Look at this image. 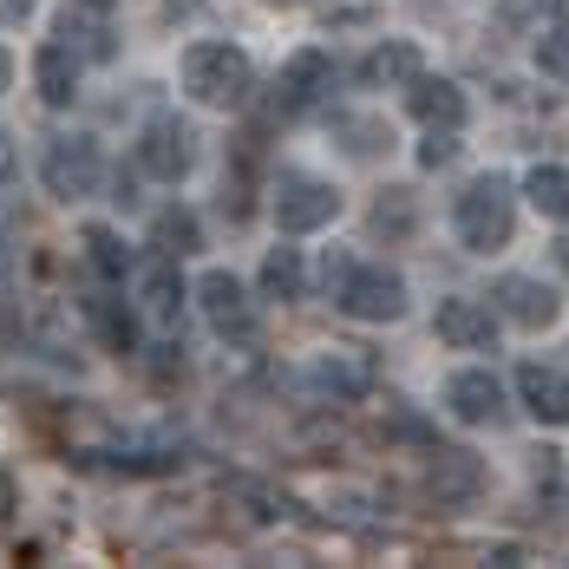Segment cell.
Returning a JSON list of instances; mask_svg holds the SVG:
<instances>
[{
  "label": "cell",
  "mask_w": 569,
  "mask_h": 569,
  "mask_svg": "<svg viewBox=\"0 0 569 569\" xmlns=\"http://www.w3.org/2000/svg\"><path fill=\"white\" fill-rule=\"evenodd\" d=\"M439 341L465 347V353H485V347L498 341V321L478 301H439Z\"/></svg>",
  "instance_id": "cell-12"
},
{
  "label": "cell",
  "mask_w": 569,
  "mask_h": 569,
  "mask_svg": "<svg viewBox=\"0 0 569 569\" xmlns=\"http://www.w3.org/2000/svg\"><path fill=\"white\" fill-rule=\"evenodd\" d=\"M33 86H40L47 106H72V92H79V59H72V47L47 40V47L33 53Z\"/></svg>",
  "instance_id": "cell-16"
},
{
  "label": "cell",
  "mask_w": 569,
  "mask_h": 569,
  "mask_svg": "<svg viewBox=\"0 0 569 569\" xmlns=\"http://www.w3.org/2000/svg\"><path fill=\"white\" fill-rule=\"evenodd\" d=\"M13 505H20V485H13V478H7V471H0V517L13 511Z\"/></svg>",
  "instance_id": "cell-27"
},
{
  "label": "cell",
  "mask_w": 569,
  "mask_h": 569,
  "mask_svg": "<svg viewBox=\"0 0 569 569\" xmlns=\"http://www.w3.org/2000/svg\"><path fill=\"white\" fill-rule=\"evenodd\" d=\"M262 295H269V301H295V295H301V249H269V262H262Z\"/></svg>",
  "instance_id": "cell-21"
},
{
  "label": "cell",
  "mask_w": 569,
  "mask_h": 569,
  "mask_svg": "<svg viewBox=\"0 0 569 569\" xmlns=\"http://www.w3.org/2000/svg\"><path fill=\"white\" fill-rule=\"evenodd\" d=\"M446 406H452L465 426H485V419H498V406H505V387H498V373L471 367V373H458L452 387H446Z\"/></svg>",
  "instance_id": "cell-13"
},
{
  "label": "cell",
  "mask_w": 569,
  "mask_h": 569,
  "mask_svg": "<svg viewBox=\"0 0 569 569\" xmlns=\"http://www.w3.org/2000/svg\"><path fill=\"white\" fill-rule=\"evenodd\" d=\"M406 106H412V118H426V124H446V131H458L465 124V92H458L452 79H412L406 86Z\"/></svg>",
  "instance_id": "cell-15"
},
{
  "label": "cell",
  "mask_w": 569,
  "mask_h": 569,
  "mask_svg": "<svg viewBox=\"0 0 569 569\" xmlns=\"http://www.w3.org/2000/svg\"><path fill=\"white\" fill-rule=\"evenodd\" d=\"M491 301L505 308V321H517V328H550L557 321V288L537 282V276H505L491 288Z\"/></svg>",
  "instance_id": "cell-10"
},
{
  "label": "cell",
  "mask_w": 569,
  "mask_h": 569,
  "mask_svg": "<svg viewBox=\"0 0 569 569\" xmlns=\"http://www.w3.org/2000/svg\"><path fill=\"white\" fill-rule=\"evenodd\" d=\"M86 256H92L99 276H124V262H131V249H124L106 223H86Z\"/></svg>",
  "instance_id": "cell-23"
},
{
  "label": "cell",
  "mask_w": 569,
  "mask_h": 569,
  "mask_svg": "<svg viewBox=\"0 0 569 569\" xmlns=\"http://www.w3.org/2000/svg\"><path fill=\"white\" fill-rule=\"evenodd\" d=\"M40 177H47V190H53V197L79 203V197H92V190H99L106 158H99V144H92V138H53V144H47V158H40Z\"/></svg>",
  "instance_id": "cell-4"
},
{
  "label": "cell",
  "mask_w": 569,
  "mask_h": 569,
  "mask_svg": "<svg viewBox=\"0 0 569 569\" xmlns=\"http://www.w3.org/2000/svg\"><path fill=\"white\" fill-rule=\"evenodd\" d=\"M66 40H79L92 59H112V33H106V0H72L66 20H59Z\"/></svg>",
  "instance_id": "cell-18"
},
{
  "label": "cell",
  "mask_w": 569,
  "mask_h": 569,
  "mask_svg": "<svg viewBox=\"0 0 569 569\" xmlns=\"http://www.w3.org/2000/svg\"><path fill=\"white\" fill-rule=\"evenodd\" d=\"M13 269V242H7V229H0V276Z\"/></svg>",
  "instance_id": "cell-29"
},
{
  "label": "cell",
  "mask_w": 569,
  "mask_h": 569,
  "mask_svg": "<svg viewBox=\"0 0 569 569\" xmlns=\"http://www.w3.org/2000/svg\"><path fill=\"white\" fill-rule=\"evenodd\" d=\"M458 242L465 249H478V256H491V249H505L517 229V210H511V183L505 177H478V183H465L458 190Z\"/></svg>",
  "instance_id": "cell-2"
},
{
  "label": "cell",
  "mask_w": 569,
  "mask_h": 569,
  "mask_svg": "<svg viewBox=\"0 0 569 569\" xmlns=\"http://www.w3.org/2000/svg\"><path fill=\"white\" fill-rule=\"evenodd\" d=\"M517 393H523V406L543 419V426H569V373H557V367H517Z\"/></svg>",
  "instance_id": "cell-11"
},
{
  "label": "cell",
  "mask_w": 569,
  "mask_h": 569,
  "mask_svg": "<svg viewBox=\"0 0 569 569\" xmlns=\"http://www.w3.org/2000/svg\"><path fill=\"white\" fill-rule=\"evenodd\" d=\"M328 86H335V59L321 53V47L288 53V66L276 72V112H308Z\"/></svg>",
  "instance_id": "cell-8"
},
{
  "label": "cell",
  "mask_w": 569,
  "mask_h": 569,
  "mask_svg": "<svg viewBox=\"0 0 569 569\" xmlns=\"http://www.w3.org/2000/svg\"><path fill=\"white\" fill-rule=\"evenodd\" d=\"M13 86V59H7V47H0V92Z\"/></svg>",
  "instance_id": "cell-30"
},
{
  "label": "cell",
  "mask_w": 569,
  "mask_h": 569,
  "mask_svg": "<svg viewBox=\"0 0 569 569\" xmlns=\"http://www.w3.org/2000/svg\"><path fill=\"white\" fill-rule=\"evenodd\" d=\"M335 217H341L335 183H321V177H282V190H276V223H282V236H308V229L335 223Z\"/></svg>",
  "instance_id": "cell-5"
},
{
  "label": "cell",
  "mask_w": 569,
  "mask_h": 569,
  "mask_svg": "<svg viewBox=\"0 0 569 569\" xmlns=\"http://www.w3.org/2000/svg\"><path fill=\"white\" fill-rule=\"evenodd\" d=\"M197 301H203V321H210L217 335L256 341V308H249V295H242V282H236L229 269H210V276L197 282Z\"/></svg>",
  "instance_id": "cell-7"
},
{
  "label": "cell",
  "mask_w": 569,
  "mask_h": 569,
  "mask_svg": "<svg viewBox=\"0 0 569 569\" xmlns=\"http://www.w3.org/2000/svg\"><path fill=\"white\" fill-rule=\"evenodd\" d=\"M308 380L321 387V399H360L373 387V360H367V347H328L308 367Z\"/></svg>",
  "instance_id": "cell-9"
},
{
  "label": "cell",
  "mask_w": 569,
  "mask_h": 569,
  "mask_svg": "<svg viewBox=\"0 0 569 569\" xmlns=\"http://www.w3.org/2000/svg\"><path fill=\"white\" fill-rule=\"evenodd\" d=\"M190 158H197V138H190V124L183 118H151L144 124V138H138V164L158 177V183H177V177L190 171Z\"/></svg>",
  "instance_id": "cell-6"
},
{
  "label": "cell",
  "mask_w": 569,
  "mask_h": 569,
  "mask_svg": "<svg viewBox=\"0 0 569 569\" xmlns=\"http://www.w3.org/2000/svg\"><path fill=\"white\" fill-rule=\"evenodd\" d=\"M537 66H543L550 79H569V27H557V33L537 40Z\"/></svg>",
  "instance_id": "cell-25"
},
{
  "label": "cell",
  "mask_w": 569,
  "mask_h": 569,
  "mask_svg": "<svg viewBox=\"0 0 569 569\" xmlns=\"http://www.w3.org/2000/svg\"><path fill=\"white\" fill-rule=\"evenodd\" d=\"M452 158H458V138L446 131V124H432V138L419 144V164H426V171H439V164H452Z\"/></svg>",
  "instance_id": "cell-26"
},
{
  "label": "cell",
  "mask_w": 569,
  "mask_h": 569,
  "mask_svg": "<svg viewBox=\"0 0 569 569\" xmlns=\"http://www.w3.org/2000/svg\"><path fill=\"white\" fill-rule=\"evenodd\" d=\"M151 249H158V256H190V249H197V217H190V210H164V217L151 223Z\"/></svg>",
  "instance_id": "cell-22"
},
{
  "label": "cell",
  "mask_w": 569,
  "mask_h": 569,
  "mask_svg": "<svg viewBox=\"0 0 569 569\" xmlns=\"http://www.w3.org/2000/svg\"><path fill=\"white\" fill-rule=\"evenodd\" d=\"M419 72H426V59H419L412 40H393V47H380V53L367 59V79L373 86H412Z\"/></svg>",
  "instance_id": "cell-19"
},
{
  "label": "cell",
  "mask_w": 569,
  "mask_h": 569,
  "mask_svg": "<svg viewBox=\"0 0 569 569\" xmlns=\"http://www.w3.org/2000/svg\"><path fill=\"white\" fill-rule=\"evenodd\" d=\"M33 13V0H0V20H27Z\"/></svg>",
  "instance_id": "cell-28"
},
{
  "label": "cell",
  "mask_w": 569,
  "mask_h": 569,
  "mask_svg": "<svg viewBox=\"0 0 569 569\" xmlns=\"http://www.w3.org/2000/svg\"><path fill=\"white\" fill-rule=\"evenodd\" d=\"M328 288L353 321H399L406 315V282L387 276V269H353V262H335L328 269Z\"/></svg>",
  "instance_id": "cell-3"
},
{
  "label": "cell",
  "mask_w": 569,
  "mask_h": 569,
  "mask_svg": "<svg viewBox=\"0 0 569 569\" xmlns=\"http://www.w3.org/2000/svg\"><path fill=\"white\" fill-rule=\"evenodd\" d=\"M485 485V465L471 452H432V465H426V491L439 498V505H458V498H471Z\"/></svg>",
  "instance_id": "cell-14"
},
{
  "label": "cell",
  "mask_w": 569,
  "mask_h": 569,
  "mask_svg": "<svg viewBox=\"0 0 569 569\" xmlns=\"http://www.w3.org/2000/svg\"><path fill=\"white\" fill-rule=\"evenodd\" d=\"M249 53L242 47H229V40H197L190 53H183V92L197 99V106H217V112H229V106H242L249 99Z\"/></svg>",
  "instance_id": "cell-1"
},
{
  "label": "cell",
  "mask_w": 569,
  "mask_h": 569,
  "mask_svg": "<svg viewBox=\"0 0 569 569\" xmlns=\"http://www.w3.org/2000/svg\"><path fill=\"white\" fill-rule=\"evenodd\" d=\"M177 301H183V282H177V256H158L144 262V308L158 321H177Z\"/></svg>",
  "instance_id": "cell-20"
},
{
  "label": "cell",
  "mask_w": 569,
  "mask_h": 569,
  "mask_svg": "<svg viewBox=\"0 0 569 569\" xmlns=\"http://www.w3.org/2000/svg\"><path fill=\"white\" fill-rule=\"evenodd\" d=\"M523 197H530L537 217L569 223V164H537V171L523 177Z\"/></svg>",
  "instance_id": "cell-17"
},
{
  "label": "cell",
  "mask_w": 569,
  "mask_h": 569,
  "mask_svg": "<svg viewBox=\"0 0 569 569\" xmlns=\"http://www.w3.org/2000/svg\"><path fill=\"white\" fill-rule=\"evenodd\" d=\"M92 321H99V335H106L112 353H131V347H138V321H131L118 301H92Z\"/></svg>",
  "instance_id": "cell-24"
}]
</instances>
